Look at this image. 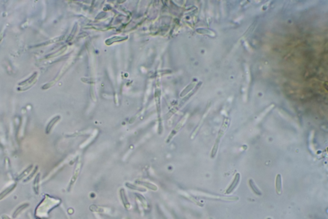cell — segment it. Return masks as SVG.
I'll use <instances>...</instances> for the list:
<instances>
[{
  "label": "cell",
  "mask_w": 328,
  "mask_h": 219,
  "mask_svg": "<svg viewBox=\"0 0 328 219\" xmlns=\"http://www.w3.org/2000/svg\"><path fill=\"white\" fill-rule=\"evenodd\" d=\"M240 175L239 173L236 174V175L235 176V178L233 179V182L231 183V184L230 185V186H229V188L227 189V190L226 192V193L227 194H231V192L235 190L236 188V186L238 185L239 182H240Z\"/></svg>",
  "instance_id": "obj_1"
},
{
  "label": "cell",
  "mask_w": 328,
  "mask_h": 219,
  "mask_svg": "<svg viewBox=\"0 0 328 219\" xmlns=\"http://www.w3.org/2000/svg\"><path fill=\"white\" fill-rule=\"evenodd\" d=\"M276 190L277 194L280 195L282 192V179L281 176L277 174L276 177Z\"/></svg>",
  "instance_id": "obj_2"
},
{
  "label": "cell",
  "mask_w": 328,
  "mask_h": 219,
  "mask_svg": "<svg viewBox=\"0 0 328 219\" xmlns=\"http://www.w3.org/2000/svg\"><path fill=\"white\" fill-rule=\"evenodd\" d=\"M249 186H250V187L251 188V190L253 191L254 193L256 194V195H262V192L258 188V187H257L256 185H255V182L253 181V180L252 179H250L249 180Z\"/></svg>",
  "instance_id": "obj_3"
},
{
  "label": "cell",
  "mask_w": 328,
  "mask_h": 219,
  "mask_svg": "<svg viewBox=\"0 0 328 219\" xmlns=\"http://www.w3.org/2000/svg\"><path fill=\"white\" fill-rule=\"evenodd\" d=\"M16 184H14L13 185H12L11 186H9V187L7 188L3 192H1V193L0 194V199H3V198L5 197L7 194H9L10 192L14 190V188L16 187Z\"/></svg>",
  "instance_id": "obj_4"
},
{
  "label": "cell",
  "mask_w": 328,
  "mask_h": 219,
  "mask_svg": "<svg viewBox=\"0 0 328 219\" xmlns=\"http://www.w3.org/2000/svg\"><path fill=\"white\" fill-rule=\"evenodd\" d=\"M197 31L200 34H207V35H212V36H215V34L214 31H212V30H210V29H197Z\"/></svg>",
  "instance_id": "obj_5"
},
{
  "label": "cell",
  "mask_w": 328,
  "mask_h": 219,
  "mask_svg": "<svg viewBox=\"0 0 328 219\" xmlns=\"http://www.w3.org/2000/svg\"><path fill=\"white\" fill-rule=\"evenodd\" d=\"M58 119H59V117H55L54 119H52L51 121H50L49 123L48 124V126H47L46 129V132L47 133H48L49 132V131H50V130H51V128H52V126H53V124H54L55 123V122H57V120H58Z\"/></svg>",
  "instance_id": "obj_6"
},
{
  "label": "cell",
  "mask_w": 328,
  "mask_h": 219,
  "mask_svg": "<svg viewBox=\"0 0 328 219\" xmlns=\"http://www.w3.org/2000/svg\"><path fill=\"white\" fill-rule=\"evenodd\" d=\"M28 206V204H25V205H21V206H19V208H17V209L16 210V211H15L14 214V215H13V217H14V218L16 217V216H17V215H18V214H19V213L22 211L23 209H25V208H26V207H27Z\"/></svg>",
  "instance_id": "obj_7"
},
{
  "label": "cell",
  "mask_w": 328,
  "mask_h": 219,
  "mask_svg": "<svg viewBox=\"0 0 328 219\" xmlns=\"http://www.w3.org/2000/svg\"><path fill=\"white\" fill-rule=\"evenodd\" d=\"M39 174H38L37 177L35 179V183H34V189L35 193H36V192L38 193V189H39V187H38V185H39Z\"/></svg>",
  "instance_id": "obj_8"
},
{
  "label": "cell",
  "mask_w": 328,
  "mask_h": 219,
  "mask_svg": "<svg viewBox=\"0 0 328 219\" xmlns=\"http://www.w3.org/2000/svg\"><path fill=\"white\" fill-rule=\"evenodd\" d=\"M31 168H32V166L31 165V166H29V167L27 168V169H26V170H25L24 172H23L21 174V175H20L18 177H17V179H21L23 176H25V175H26V174H27L29 172V171H30V170L31 169Z\"/></svg>",
  "instance_id": "obj_9"
},
{
  "label": "cell",
  "mask_w": 328,
  "mask_h": 219,
  "mask_svg": "<svg viewBox=\"0 0 328 219\" xmlns=\"http://www.w3.org/2000/svg\"><path fill=\"white\" fill-rule=\"evenodd\" d=\"M194 85H195V83H192V84H190L189 86H188V87H187V88H186V89L184 90V94H186L187 92H188V91L191 90L192 88L194 87Z\"/></svg>",
  "instance_id": "obj_10"
}]
</instances>
